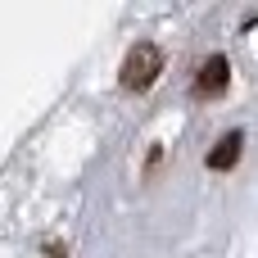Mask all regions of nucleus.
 <instances>
[{
	"label": "nucleus",
	"instance_id": "obj_1",
	"mask_svg": "<svg viewBox=\"0 0 258 258\" xmlns=\"http://www.w3.org/2000/svg\"><path fill=\"white\" fill-rule=\"evenodd\" d=\"M159 73H163L159 45H154V41H136V45L127 50V59H122V86H127V91H145Z\"/></svg>",
	"mask_w": 258,
	"mask_h": 258
},
{
	"label": "nucleus",
	"instance_id": "obj_2",
	"mask_svg": "<svg viewBox=\"0 0 258 258\" xmlns=\"http://www.w3.org/2000/svg\"><path fill=\"white\" fill-rule=\"evenodd\" d=\"M227 86V59L222 54H213L204 68H200V82H195V95H218Z\"/></svg>",
	"mask_w": 258,
	"mask_h": 258
},
{
	"label": "nucleus",
	"instance_id": "obj_3",
	"mask_svg": "<svg viewBox=\"0 0 258 258\" xmlns=\"http://www.w3.org/2000/svg\"><path fill=\"white\" fill-rule=\"evenodd\" d=\"M240 145H245V136H240V132H227V136L218 141V150L209 154V168H213V172H227V168L240 159Z\"/></svg>",
	"mask_w": 258,
	"mask_h": 258
}]
</instances>
